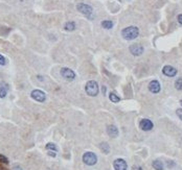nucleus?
Masks as SVG:
<instances>
[{"label": "nucleus", "instance_id": "f257e3e1", "mask_svg": "<svg viewBox=\"0 0 182 170\" xmlns=\"http://www.w3.org/2000/svg\"><path fill=\"white\" fill-rule=\"evenodd\" d=\"M139 35V29L136 26H129L122 29V36L124 39L126 40H134L138 37Z\"/></svg>", "mask_w": 182, "mask_h": 170}, {"label": "nucleus", "instance_id": "f03ea898", "mask_svg": "<svg viewBox=\"0 0 182 170\" xmlns=\"http://www.w3.org/2000/svg\"><path fill=\"white\" fill-rule=\"evenodd\" d=\"M85 90H86V93L89 96H96L99 94V85H97L96 81H89L86 84Z\"/></svg>", "mask_w": 182, "mask_h": 170}, {"label": "nucleus", "instance_id": "7ed1b4c3", "mask_svg": "<svg viewBox=\"0 0 182 170\" xmlns=\"http://www.w3.org/2000/svg\"><path fill=\"white\" fill-rule=\"evenodd\" d=\"M83 162L86 164V165H89V166H92L94 164H96L97 162V156L93 152H85L83 156Z\"/></svg>", "mask_w": 182, "mask_h": 170}, {"label": "nucleus", "instance_id": "20e7f679", "mask_svg": "<svg viewBox=\"0 0 182 170\" xmlns=\"http://www.w3.org/2000/svg\"><path fill=\"white\" fill-rule=\"evenodd\" d=\"M76 9H78V12H81L82 14L86 15V16L90 17L91 14H92V7L90 6L89 4H86V3H78L76 5Z\"/></svg>", "mask_w": 182, "mask_h": 170}, {"label": "nucleus", "instance_id": "39448f33", "mask_svg": "<svg viewBox=\"0 0 182 170\" xmlns=\"http://www.w3.org/2000/svg\"><path fill=\"white\" fill-rule=\"evenodd\" d=\"M30 96L32 97V99H35V100L39 101V102H43L46 99V95H45L44 92H42L41 90H34V91H32Z\"/></svg>", "mask_w": 182, "mask_h": 170}, {"label": "nucleus", "instance_id": "423d86ee", "mask_svg": "<svg viewBox=\"0 0 182 170\" xmlns=\"http://www.w3.org/2000/svg\"><path fill=\"white\" fill-rule=\"evenodd\" d=\"M61 75L66 79V81H73L76 78V73L69 68H62L61 69Z\"/></svg>", "mask_w": 182, "mask_h": 170}, {"label": "nucleus", "instance_id": "0eeeda50", "mask_svg": "<svg viewBox=\"0 0 182 170\" xmlns=\"http://www.w3.org/2000/svg\"><path fill=\"white\" fill-rule=\"evenodd\" d=\"M153 126H154V124H153V122L149 119H142L140 121V123H139V127H140L142 131H151V129H153Z\"/></svg>", "mask_w": 182, "mask_h": 170}, {"label": "nucleus", "instance_id": "6e6552de", "mask_svg": "<svg viewBox=\"0 0 182 170\" xmlns=\"http://www.w3.org/2000/svg\"><path fill=\"white\" fill-rule=\"evenodd\" d=\"M130 52L132 53L133 55H136V56H138V55H141L143 52V47L139 44H133L130 46Z\"/></svg>", "mask_w": 182, "mask_h": 170}, {"label": "nucleus", "instance_id": "1a4fd4ad", "mask_svg": "<svg viewBox=\"0 0 182 170\" xmlns=\"http://www.w3.org/2000/svg\"><path fill=\"white\" fill-rule=\"evenodd\" d=\"M113 166H114V169L115 170H127V167H128L126 161L122 160V159L115 160L114 163H113Z\"/></svg>", "mask_w": 182, "mask_h": 170}, {"label": "nucleus", "instance_id": "9d476101", "mask_svg": "<svg viewBox=\"0 0 182 170\" xmlns=\"http://www.w3.org/2000/svg\"><path fill=\"white\" fill-rule=\"evenodd\" d=\"M162 72H163V74L165 76H168V77H174V76H176V74H177V70L174 68V67L172 66H164L163 69H162Z\"/></svg>", "mask_w": 182, "mask_h": 170}, {"label": "nucleus", "instance_id": "9b49d317", "mask_svg": "<svg viewBox=\"0 0 182 170\" xmlns=\"http://www.w3.org/2000/svg\"><path fill=\"white\" fill-rule=\"evenodd\" d=\"M160 89H161V87H160V84L158 81H152L149 84V90L152 93H158Z\"/></svg>", "mask_w": 182, "mask_h": 170}, {"label": "nucleus", "instance_id": "f8f14e48", "mask_svg": "<svg viewBox=\"0 0 182 170\" xmlns=\"http://www.w3.org/2000/svg\"><path fill=\"white\" fill-rule=\"evenodd\" d=\"M107 131H108V135L110 136L111 138H116L118 136V129L115 125H108Z\"/></svg>", "mask_w": 182, "mask_h": 170}, {"label": "nucleus", "instance_id": "ddd939ff", "mask_svg": "<svg viewBox=\"0 0 182 170\" xmlns=\"http://www.w3.org/2000/svg\"><path fill=\"white\" fill-rule=\"evenodd\" d=\"M7 91H9V86H7L6 84H4V83L0 84V97H1V98L6 96Z\"/></svg>", "mask_w": 182, "mask_h": 170}, {"label": "nucleus", "instance_id": "4468645a", "mask_svg": "<svg viewBox=\"0 0 182 170\" xmlns=\"http://www.w3.org/2000/svg\"><path fill=\"white\" fill-rule=\"evenodd\" d=\"M153 167H154L155 170H163V163H162L160 160H155L154 162H153Z\"/></svg>", "mask_w": 182, "mask_h": 170}, {"label": "nucleus", "instance_id": "2eb2a0df", "mask_svg": "<svg viewBox=\"0 0 182 170\" xmlns=\"http://www.w3.org/2000/svg\"><path fill=\"white\" fill-rule=\"evenodd\" d=\"M64 28L67 31H73V30L76 29V23L72 22V21H69V22H67V23L65 24Z\"/></svg>", "mask_w": 182, "mask_h": 170}, {"label": "nucleus", "instance_id": "dca6fc26", "mask_svg": "<svg viewBox=\"0 0 182 170\" xmlns=\"http://www.w3.org/2000/svg\"><path fill=\"white\" fill-rule=\"evenodd\" d=\"M99 147H101V149L103 152H105V154H109V151H110V147H109L108 143L106 142H103L101 143V145H99Z\"/></svg>", "mask_w": 182, "mask_h": 170}, {"label": "nucleus", "instance_id": "f3484780", "mask_svg": "<svg viewBox=\"0 0 182 170\" xmlns=\"http://www.w3.org/2000/svg\"><path fill=\"white\" fill-rule=\"evenodd\" d=\"M101 26L104 28H106V29H111L113 27V22L109 20H105L101 22Z\"/></svg>", "mask_w": 182, "mask_h": 170}, {"label": "nucleus", "instance_id": "a211bd4d", "mask_svg": "<svg viewBox=\"0 0 182 170\" xmlns=\"http://www.w3.org/2000/svg\"><path fill=\"white\" fill-rule=\"evenodd\" d=\"M109 98H110V100L112 101V102H118V101L120 100V98L117 96V95L115 94V93L111 92L110 95H109Z\"/></svg>", "mask_w": 182, "mask_h": 170}, {"label": "nucleus", "instance_id": "6ab92c4d", "mask_svg": "<svg viewBox=\"0 0 182 170\" xmlns=\"http://www.w3.org/2000/svg\"><path fill=\"white\" fill-rule=\"evenodd\" d=\"M46 149L57 151V150H58V147H57L55 144H53V143H48V144H46Z\"/></svg>", "mask_w": 182, "mask_h": 170}, {"label": "nucleus", "instance_id": "aec40b11", "mask_svg": "<svg viewBox=\"0 0 182 170\" xmlns=\"http://www.w3.org/2000/svg\"><path fill=\"white\" fill-rule=\"evenodd\" d=\"M175 87L177 90H182V78H178L175 81Z\"/></svg>", "mask_w": 182, "mask_h": 170}, {"label": "nucleus", "instance_id": "412c9836", "mask_svg": "<svg viewBox=\"0 0 182 170\" xmlns=\"http://www.w3.org/2000/svg\"><path fill=\"white\" fill-rule=\"evenodd\" d=\"M0 162H2L4 164H9V160L4 156H2V154H0Z\"/></svg>", "mask_w": 182, "mask_h": 170}, {"label": "nucleus", "instance_id": "4be33fe9", "mask_svg": "<svg viewBox=\"0 0 182 170\" xmlns=\"http://www.w3.org/2000/svg\"><path fill=\"white\" fill-rule=\"evenodd\" d=\"M176 114H177L178 117H179L180 119L182 120V109H178V110L176 111Z\"/></svg>", "mask_w": 182, "mask_h": 170}, {"label": "nucleus", "instance_id": "5701e85b", "mask_svg": "<svg viewBox=\"0 0 182 170\" xmlns=\"http://www.w3.org/2000/svg\"><path fill=\"white\" fill-rule=\"evenodd\" d=\"M0 65H5V59L0 54Z\"/></svg>", "mask_w": 182, "mask_h": 170}, {"label": "nucleus", "instance_id": "b1692460", "mask_svg": "<svg viewBox=\"0 0 182 170\" xmlns=\"http://www.w3.org/2000/svg\"><path fill=\"white\" fill-rule=\"evenodd\" d=\"M131 170H142V168H141L140 166H133Z\"/></svg>", "mask_w": 182, "mask_h": 170}, {"label": "nucleus", "instance_id": "393cba45", "mask_svg": "<svg viewBox=\"0 0 182 170\" xmlns=\"http://www.w3.org/2000/svg\"><path fill=\"white\" fill-rule=\"evenodd\" d=\"M177 19H178V22H179V23L182 25V14L181 15H178V18Z\"/></svg>", "mask_w": 182, "mask_h": 170}, {"label": "nucleus", "instance_id": "a878e982", "mask_svg": "<svg viewBox=\"0 0 182 170\" xmlns=\"http://www.w3.org/2000/svg\"><path fill=\"white\" fill-rule=\"evenodd\" d=\"M48 156H53V158H55V152H51V151H49V152H48Z\"/></svg>", "mask_w": 182, "mask_h": 170}, {"label": "nucleus", "instance_id": "bb28decb", "mask_svg": "<svg viewBox=\"0 0 182 170\" xmlns=\"http://www.w3.org/2000/svg\"><path fill=\"white\" fill-rule=\"evenodd\" d=\"M180 104H182V100H181V101H180Z\"/></svg>", "mask_w": 182, "mask_h": 170}]
</instances>
